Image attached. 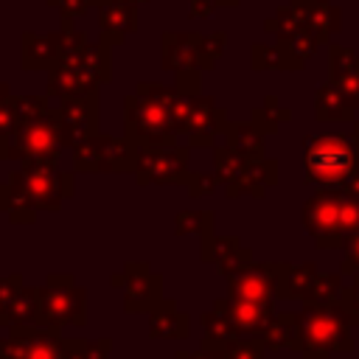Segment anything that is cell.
<instances>
[{"label": "cell", "instance_id": "1", "mask_svg": "<svg viewBox=\"0 0 359 359\" xmlns=\"http://www.w3.org/2000/svg\"><path fill=\"white\" fill-rule=\"evenodd\" d=\"M356 168V154L351 149L348 140L337 137V135H323L314 137L306 146V171L314 182H342L345 177H351Z\"/></svg>", "mask_w": 359, "mask_h": 359}, {"label": "cell", "instance_id": "2", "mask_svg": "<svg viewBox=\"0 0 359 359\" xmlns=\"http://www.w3.org/2000/svg\"><path fill=\"white\" fill-rule=\"evenodd\" d=\"M297 337L306 345V351L320 348L323 356L328 353V348H339V351H351V337H348V320L325 306V309H311L303 317H297Z\"/></svg>", "mask_w": 359, "mask_h": 359}, {"label": "cell", "instance_id": "3", "mask_svg": "<svg viewBox=\"0 0 359 359\" xmlns=\"http://www.w3.org/2000/svg\"><path fill=\"white\" fill-rule=\"evenodd\" d=\"M222 359H261V348H255V345H230V351H224Z\"/></svg>", "mask_w": 359, "mask_h": 359}, {"label": "cell", "instance_id": "4", "mask_svg": "<svg viewBox=\"0 0 359 359\" xmlns=\"http://www.w3.org/2000/svg\"><path fill=\"white\" fill-rule=\"evenodd\" d=\"M180 356H182V359H205V356H199V353H196V356H185V353H180Z\"/></svg>", "mask_w": 359, "mask_h": 359}]
</instances>
